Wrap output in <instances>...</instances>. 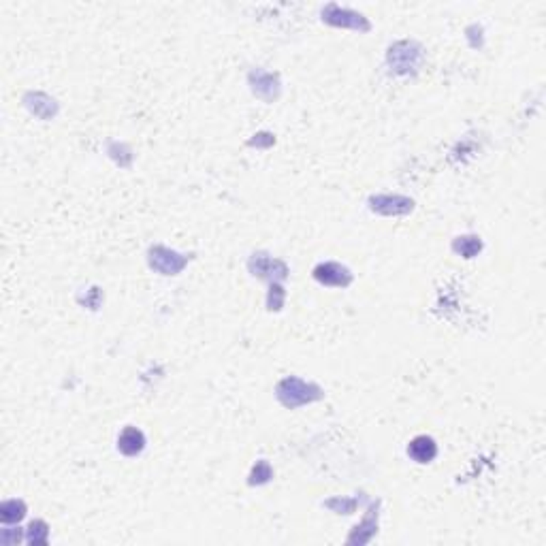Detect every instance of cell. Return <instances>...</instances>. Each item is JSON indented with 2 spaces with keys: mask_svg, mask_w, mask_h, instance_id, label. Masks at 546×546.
<instances>
[{
  "mask_svg": "<svg viewBox=\"0 0 546 546\" xmlns=\"http://www.w3.org/2000/svg\"><path fill=\"white\" fill-rule=\"evenodd\" d=\"M278 397L284 405L288 407H297L303 403H309L314 399L321 397V391L312 384H305L303 380L297 378H286L280 386H278Z\"/></svg>",
  "mask_w": 546,
  "mask_h": 546,
  "instance_id": "obj_1",
  "label": "cell"
},
{
  "mask_svg": "<svg viewBox=\"0 0 546 546\" xmlns=\"http://www.w3.org/2000/svg\"><path fill=\"white\" fill-rule=\"evenodd\" d=\"M316 280L323 282V284H331V286H346L350 282V273L346 267L342 265H335V262H327V265H321L316 267Z\"/></svg>",
  "mask_w": 546,
  "mask_h": 546,
  "instance_id": "obj_2",
  "label": "cell"
},
{
  "mask_svg": "<svg viewBox=\"0 0 546 546\" xmlns=\"http://www.w3.org/2000/svg\"><path fill=\"white\" fill-rule=\"evenodd\" d=\"M407 454H410V457H412L414 461H419V463H429V461L435 457V454H438V446H435V442H433L431 438L419 435V438H414L412 442H410Z\"/></svg>",
  "mask_w": 546,
  "mask_h": 546,
  "instance_id": "obj_3",
  "label": "cell"
},
{
  "mask_svg": "<svg viewBox=\"0 0 546 546\" xmlns=\"http://www.w3.org/2000/svg\"><path fill=\"white\" fill-rule=\"evenodd\" d=\"M144 444H146V438L136 427H126L120 433V440H118V448L124 454H128V457H132V454H139L144 450Z\"/></svg>",
  "mask_w": 546,
  "mask_h": 546,
  "instance_id": "obj_4",
  "label": "cell"
},
{
  "mask_svg": "<svg viewBox=\"0 0 546 546\" xmlns=\"http://www.w3.org/2000/svg\"><path fill=\"white\" fill-rule=\"evenodd\" d=\"M184 258H179L175 252H169L164 248H156L152 252V267H156L162 273H177L181 267H184Z\"/></svg>",
  "mask_w": 546,
  "mask_h": 546,
  "instance_id": "obj_5",
  "label": "cell"
},
{
  "mask_svg": "<svg viewBox=\"0 0 546 546\" xmlns=\"http://www.w3.org/2000/svg\"><path fill=\"white\" fill-rule=\"evenodd\" d=\"M26 514V508H24V504L22 502H5L3 506H0V519H3L5 523H15V521H20L22 517Z\"/></svg>",
  "mask_w": 546,
  "mask_h": 546,
  "instance_id": "obj_6",
  "label": "cell"
},
{
  "mask_svg": "<svg viewBox=\"0 0 546 546\" xmlns=\"http://www.w3.org/2000/svg\"><path fill=\"white\" fill-rule=\"evenodd\" d=\"M454 250L457 252H461L463 256H474L478 250H480V241L476 239V237H461L457 244H454Z\"/></svg>",
  "mask_w": 546,
  "mask_h": 546,
  "instance_id": "obj_7",
  "label": "cell"
},
{
  "mask_svg": "<svg viewBox=\"0 0 546 546\" xmlns=\"http://www.w3.org/2000/svg\"><path fill=\"white\" fill-rule=\"evenodd\" d=\"M28 540H30L32 544H36V542H45V540H48V527H45V523H43V521H36V523H32V525H30V536H28Z\"/></svg>",
  "mask_w": 546,
  "mask_h": 546,
  "instance_id": "obj_8",
  "label": "cell"
}]
</instances>
